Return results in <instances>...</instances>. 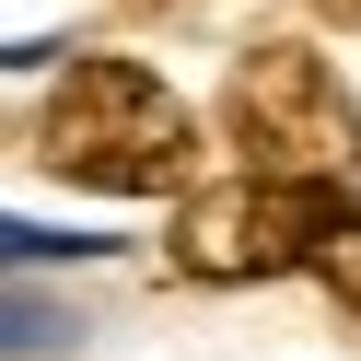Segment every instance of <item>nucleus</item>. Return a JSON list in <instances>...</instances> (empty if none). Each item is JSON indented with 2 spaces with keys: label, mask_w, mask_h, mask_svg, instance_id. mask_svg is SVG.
Wrapping results in <instances>:
<instances>
[{
  "label": "nucleus",
  "mask_w": 361,
  "mask_h": 361,
  "mask_svg": "<svg viewBox=\"0 0 361 361\" xmlns=\"http://www.w3.org/2000/svg\"><path fill=\"white\" fill-rule=\"evenodd\" d=\"M59 257H94V233H47V221L0 210V268H59Z\"/></svg>",
  "instance_id": "20e7f679"
},
{
  "label": "nucleus",
  "mask_w": 361,
  "mask_h": 361,
  "mask_svg": "<svg viewBox=\"0 0 361 361\" xmlns=\"http://www.w3.org/2000/svg\"><path fill=\"white\" fill-rule=\"evenodd\" d=\"M350 221H361L350 187H314V175H233V187H198L187 198L175 268H187V280H280V268H314Z\"/></svg>",
  "instance_id": "7ed1b4c3"
},
{
  "label": "nucleus",
  "mask_w": 361,
  "mask_h": 361,
  "mask_svg": "<svg viewBox=\"0 0 361 361\" xmlns=\"http://www.w3.org/2000/svg\"><path fill=\"white\" fill-rule=\"evenodd\" d=\"M221 140L245 152V175H314L361 198V105L314 47H245L221 94Z\"/></svg>",
  "instance_id": "f03ea898"
},
{
  "label": "nucleus",
  "mask_w": 361,
  "mask_h": 361,
  "mask_svg": "<svg viewBox=\"0 0 361 361\" xmlns=\"http://www.w3.org/2000/svg\"><path fill=\"white\" fill-rule=\"evenodd\" d=\"M326 24H361V0H326Z\"/></svg>",
  "instance_id": "423d86ee"
},
{
  "label": "nucleus",
  "mask_w": 361,
  "mask_h": 361,
  "mask_svg": "<svg viewBox=\"0 0 361 361\" xmlns=\"http://www.w3.org/2000/svg\"><path fill=\"white\" fill-rule=\"evenodd\" d=\"M35 164L94 198H175L198 175V117L140 71V59H71L35 128Z\"/></svg>",
  "instance_id": "f257e3e1"
},
{
  "label": "nucleus",
  "mask_w": 361,
  "mask_h": 361,
  "mask_svg": "<svg viewBox=\"0 0 361 361\" xmlns=\"http://www.w3.org/2000/svg\"><path fill=\"white\" fill-rule=\"evenodd\" d=\"M128 12H187V0H128Z\"/></svg>",
  "instance_id": "0eeeda50"
},
{
  "label": "nucleus",
  "mask_w": 361,
  "mask_h": 361,
  "mask_svg": "<svg viewBox=\"0 0 361 361\" xmlns=\"http://www.w3.org/2000/svg\"><path fill=\"white\" fill-rule=\"evenodd\" d=\"M0 350H59V314H35V303H0Z\"/></svg>",
  "instance_id": "39448f33"
}]
</instances>
